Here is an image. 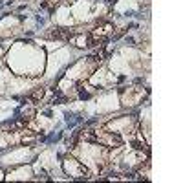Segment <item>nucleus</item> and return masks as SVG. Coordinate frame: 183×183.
<instances>
[{
    "label": "nucleus",
    "mask_w": 183,
    "mask_h": 183,
    "mask_svg": "<svg viewBox=\"0 0 183 183\" xmlns=\"http://www.w3.org/2000/svg\"><path fill=\"white\" fill-rule=\"evenodd\" d=\"M42 95H44V90H37V92L31 93V99L33 101H39V99H42Z\"/></svg>",
    "instance_id": "obj_2"
},
{
    "label": "nucleus",
    "mask_w": 183,
    "mask_h": 183,
    "mask_svg": "<svg viewBox=\"0 0 183 183\" xmlns=\"http://www.w3.org/2000/svg\"><path fill=\"white\" fill-rule=\"evenodd\" d=\"M51 37H53V39H72V37H73V33L59 28V29H55V31L51 33Z\"/></svg>",
    "instance_id": "obj_1"
}]
</instances>
